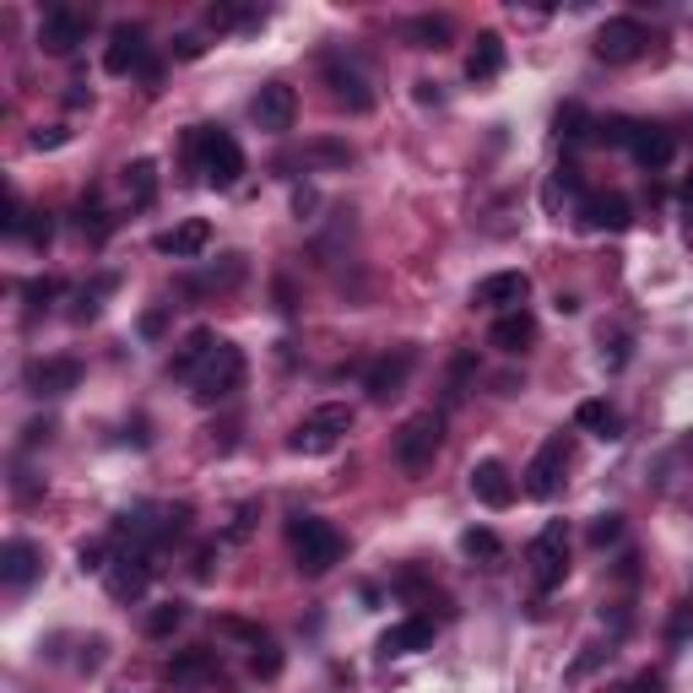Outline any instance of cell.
Returning a JSON list of instances; mask_svg holds the SVG:
<instances>
[{"label":"cell","mask_w":693,"mask_h":693,"mask_svg":"<svg viewBox=\"0 0 693 693\" xmlns=\"http://www.w3.org/2000/svg\"><path fill=\"white\" fill-rule=\"evenodd\" d=\"M185 157L211 190H234L245 174V147L223 131V125H190L185 131Z\"/></svg>","instance_id":"cell-1"},{"label":"cell","mask_w":693,"mask_h":693,"mask_svg":"<svg viewBox=\"0 0 693 693\" xmlns=\"http://www.w3.org/2000/svg\"><path fill=\"white\" fill-rule=\"evenodd\" d=\"M288 542H293V558H298V575L320 580L342 563V531L320 515H293L288 520Z\"/></svg>","instance_id":"cell-2"},{"label":"cell","mask_w":693,"mask_h":693,"mask_svg":"<svg viewBox=\"0 0 693 693\" xmlns=\"http://www.w3.org/2000/svg\"><path fill=\"white\" fill-rule=\"evenodd\" d=\"M346 434H352V406L325 401V406H314L293 434H288V449H293V455H331Z\"/></svg>","instance_id":"cell-3"},{"label":"cell","mask_w":693,"mask_h":693,"mask_svg":"<svg viewBox=\"0 0 693 693\" xmlns=\"http://www.w3.org/2000/svg\"><path fill=\"white\" fill-rule=\"evenodd\" d=\"M439 445H445V417L439 412H417V417H406L396 428V466L417 477V472L434 466Z\"/></svg>","instance_id":"cell-4"},{"label":"cell","mask_w":693,"mask_h":693,"mask_svg":"<svg viewBox=\"0 0 693 693\" xmlns=\"http://www.w3.org/2000/svg\"><path fill=\"white\" fill-rule=\"evenodd\" d=\"M526 563H531V586L537 591H558L563 580H569V526L563 520H547L542 531H537V542L526 552Z\"/></svg>","instance_id":"cell-5"},{"label":"cell","mask_w":693,"mask_h":693,"mask_svg":"<svg viewBox=\"0 0 693 693\" xmlns=\"http://www.w3.org/2000/svg\"><path fill=\"white\" fill-rule=\"evenodd\" d=\"M239 385H245V352L234 342H223L211 358H206V369L196 374V401L200 406H217V401L234 396Z\"/></svg>","instance_id":"cell-6"},{"label":"cell","mask_w":693,"mask_h":693,"mask_svg":"<svg viewBox=\"0 0 693 693\" xmlns=\"http://www.w3.org/2000/svg\"><path fill=\"white\" fill-rule=\"evenodd\" d=\"M417 369V346H391L385 358H374L369 363V374H363V391H369V401L374 406H385V401H396L401 391H406V374Z\"/></svg>","instance_id":"cell-7"},{"label":"cell","mask_w":693,"mask_h":693,"mask_svg":"<svg viewBox=\"0 0 693 693\" xmlns=\"http://www.w3.org/2000/svg\"><path fill=\"white\" fill-rule=\"evenodd\" d=\"M22 385H28V396L39 401H54V396H71L76 385H82V358H33L28 363V374H22Z\"/></svg>","instance_id":"cell-8"},{"label":"cell","mask_w":693,"mask_h":693,"mask_svg":"<svg viewBox=\"0 0 693 693\" xmlns=\"http://www.w3.org/2000/svg\"><path fill=\"white\" fill-rule=\"evenodd\" d=\"M644 44H650V33H644L640 17H607L601 33H596V60L629 65V60H640L644 54Z\"/></svg>","instance_id":"cell-9"},{"label":"cell","mask_w":693,"mask_h":693,"mask_svg":"<svg viewBox=\"0 0 693 693\" xmlns=\"http://www.w3.org/2000/svg\"><path fill=\"white\" fill-rule=\"evenodd\" d=\"M76 44H87V11L76 6H50L39 17V50L44 54H76Z\"/></svg>","instance_id":"cell-10"},{"label":"cell","mask_w":693,"mask_h":693,"mask_svg":"<svg viewBox=\"0 0 693 693\" xmlns=\"http://www.w3.org/2000/svg\"><path fill=\"white\" fill-rule=\"evenodd\" d=\"M325 87H331V103L346 108V114H369V108H374V87H369V76H363L352 60H342V54L325 60Z\"/></svg>","instance_id":"cell-11"},{"label":"cell","mask_w":693,"mask_h":693,"mask_svg":"<svg viewBox=\"0 0 693 693\" xmlns=\"http://www.w3.org/2000/svg\"><path fill=\"white\" fill-rule=\"evenodd\" d=\"M563 472H569V439L552 434V439H542V449L531 455V466H526V494L552 498L563 488Z\"/></svg>","instance_id":"cell-12"},{"label":"cell","mask_w":693,"mask_h":693,"mask_svg":"<svg viewBox=\"0 0 693 693\" xmlns=\"http://www.w3.org/2000/svg\"><path fill=\"white\" fill-rule=\"evenodd\" d=\"M575 217H580V228H591V234H629L634 228V206L629 196H618V190H596L575 206Z\"/></svg>","instance_id":"cell-13"},{"label":"cell","mask_w":693,"mask_h":693,"mask_svg":"<svg viewBox=\"0 0 693 693\" xmlns=\"http://www.w3.org/2000/svg\"><path fill=\"white\" fill-rule=\"evenodd\" d=\"M103 586L114 601H142L152 586V558L147 552H114V563L103 569Z\"/></svg>","instance_id":"cell-14"},{"label":"cell","mask_w":693,"mask_h":693,"mask_svg":"<svg viewBox=\"0 0 693 693\" xmlns=\"http://www.w3.org/2000/svg\"><path fill=\"white\" fill-rule=\"evenodd\" d=\"M249 114H255L260 131L282 136V131H293V120H298V93L288 82H266V87L255 93V103H249Z\"/></svg>","instance_id":"cell-15"},{"label":"cell","mask_w":693,"mask_h":693,"mask_svg":"<svg viewBox=\"0 0 693 693\" xmlns=\"http://www.w3.org/2000/svg\"><path fill=\"white\" fill-rule=\"evenodd\" d=\"M531 293V277L526 271H494V277H483L477 288H472V309H494V314H509V309H520Z\"/></svg>","instance_id":"cell-16"},{"label":"cell","mask_w":693,"mask_h":693,"mask_svg":"<svg viewBox=\"0 0 693 693\" xmlns=\"http://www.w3.org/2000/svg\"><path fill=\"white\" fill-rule=\"evenodd\" d=\"M39 575H44V552L28 542V537H11V542L0 547V586H11V591H28Z\"/></svg>","instance_id":"cell-17"},{"label":"cell","mask_w":693,"mask_h":693,"mask_svg":"<svg viewBox=\"0 0 693 693\" xmlns=\"http://www.w3.org/2000/svg\"><path fill=\"white\" fill-rule=\"evenodd\" d=\"M434 618H401V623H391L385 634H380V661H401V655H417V650H428L434 644Z\"/></svg>","instance_id":"cell-18"},{"label":"cell","mask_w":693,"mask_h":693,"mask_svg":"<svg viewBox=\"0 0 693 693\" xmlns=\"http://www.w3.org/2000/svg\"><path fill=\"white\" fill-rule=\"evenodd\" d=\"M466 483H472V498L488 504V509H509V504H515V477H509L504 461H477V466L466 472Z\"/></svg>","instance_id":"cell-19"},{"label":"cell","mask_w":693,"mask_h":693,"mask_svg":"<svg viewBox=\"0 0 693 693\" xmlns=\"http://www.w3.org/2000/svg\"><path fill=\"white\" fill-rule=\"evenodd\" d=\"M152 54H147V33L142 28H114L108 33V50H103V71L108 76H131V71H142Z\"/></svg>","instance_id":"cell-20"},{"label":"cell","mask_w":693,"mask_h":693,"mask_svg":"<svg viewBox=\"0 0 693 693\" xmlns=\"http://www.w3.org/2000/svg\"><path fill=\"white\" fill-rule=\"evenodd\" d=\"M206 245H211V223H206V217L174 223L168 234H157V239H152L157 255H174V260H196V255H206Z\"/></svg>","instance_id":"cell-21"},{"label":"cell","mask_w":693,"mask_h":693,"mask_svg":"<svg viewBox=\"0 0 693 693\" xmlns=\"http://www.w3.org/2000/svg\"><path fill=\"white\" fill-rule=\"evenodd\" d=\"M217 346H223V342H217V331H211V325H196L185 342L174 346V358H168V374H174V380H196L200 369H206V358H211Z\"/></svg>","instance_id":"cell-22"},{"label":"cell","mask_w":693,"mask_h":693,"mask_svg":"<svg viewBox=\"0 0 693 693\" xmlns=\"http://www.w3.org/2000/svg\"><path fill=\"white\" fill-rule=\"evenodd\" d=\"M629 157L655 174V168H666V163L678 157V142H672V131H661V125L640 120V125H634V142H629Z\"/></svg>","instance_id":"cell-23"},{"label":"cell","mask_w":693,"mask_h":693,"mask_svg":"<svg viewBox=\"0 0 693 693\" xmlns=\"http://www.w3.org/2000/svg\"><path fill=\"white\" fill-rule=\"evenodd\" d=\"M488 342H494L498 352H509V358H520V352H531V346H537V320H531L526 309H509V314H498V320H494Z\"/></svg>","instance_id":"cell-24"},{"label":"cell","mask_w":693,"mask_h":693,"mask_svg":"<svg viewBox=\"0 0 693 693\" xmlns=\"http://www.w3.org/2000/svg\"><path fill=\"white\" fill-rule=\"evenodd\" d=\"M498 71H504V39L498 33H477V44L466 54V76L472 82H494Z\"/></svg>","instance_id":"cell-25"},{"label":"cell","mask_w":693,"mask_h":693,"mask_svg":"<svg viewBox=\"0 0 693 693\" xmlns=\"http://www.w3.org/2000/svg\"><path fill=\"white\" fill-rule=\"evenodd\" d=\"M120 179H125L131 206H152V200H157V163H152V157H131V163L120 168Z\"/></svg>","instance_id":"cell-26"},{"label":"cell","mask_w":693,"mask_h":693,"mask_svg":"<svg viewBox=\"0 0 693 693\" xmlns=\"http://www.w3.org/2000/svg\"><path fill=\"white\" fill-rule=\"evenodd\" d=\"M575 423H580L586 434H596V439H623V417H618L607 401H580V406H575Z\"/></svg>","instance_id":"cell-27"},{"label":"cell","mask_w":693,"mask_h":693,"mask_svg":"<svg viewBox=\"0 0 693 693\" xmlns=\"http://www.w3.org/2000/svg\"><path fill=\"white\" fill-rule=\"evenodd\" d=\"M552 125H558V136H563L569 147H580V142H596V125H601V120H596L586 103H563Z\"/></svg>","instance_id":"cell-28"},{"label":"cell","mask_w":693,"mask_h":693,"mask_svg":"<svg viewBox=\"0 0 693 693\" xmlns=\"http://www.w3.org/2000/svg\"><path fill=\"white\" fill-rule=\"evenodd\" d=\"M76 228H82L87 245H108V239H114V217L99 206V196H82V206H76Z\"/></svg>","instance_id":"cell-29"},{"label":"cell","mask_w":693,"mask_h":693,"mask_svg":"<svg viewBox=\"0 0 693 693\" xmlns=\"http://www.w3.org/2000/svg\"><path fill=\"white\" fill-rule=\"evenodd\" d=\"M401 33H406V44H412V50H445L449 17H412Z\"/></svg>","instance_id":"cell-30"},{"label":"cell","mask_w":693,"mask_h":693,"mask_svg":"<svg viewBox=\"0 0 693 693\" xmlns=\"http://www.w3.org/2000/svg\"><path fill=\"white\" fill-rule=\"evenodd\" d=\"M211 672H217V655H211L206 644H196V650H185V655L168 661V678H174V683H196V678H211Z\"/></svg>","instance_id":"cell-31"},{"label":"cell","mask_w":693,"mask_h":693,"mask_svg":"<svg viewBox=\"0 0 693 693\" xmlns=\"http://www.w3.org/2000/svg\"><path fill=\"white\" fill-rule=\"evenodd\" d=\"M239 277H245V255H223V266H211L206 277H190L185 288L190 293H211V288H234Z\"/></svg>","instance_id":"cell-32"},{"label":"cell","mask_w":693,"mask_h":693,"mask_svg":"<svg viewBox=\"0 0 693 693\" xmlns=\"http://www.w3.org/2000/svg\"><path fill=\"white\" fill-rule=\"evenodd\" d=\"M245 22H255V11L234 6V0H217V6H206V28H211V33H234V28H245Z\"/></svg>","instance_id":"cell-33"},{"label":"cell","mask_w":693,"mask_h":693,"mask_svg":"<svg viewBox=\"0 0 693 693\" xmlns=\"http://www.w3.org/2000/svg\"><path fill=\"white\" fill-rule=\"evenodd\" d=\"M461 552H466V558L494 563V558H504V542H498V531H488V526H472V531L461 537Z\"/></svg>","instance_id":"cell-34"},{"label":"cell","mask_w":693,"mask_h":693,"mask_svg":"<svg viewBox=\"0 0 693 693\" xmlns=\"http://www.w3.org/2000/svg\"><path fill=\"white\" fill-rule=\"evenodd\" d=\"M249 672H255L260 683H277V678H282V650H277L271 640H260L255 650H249Z\"/></svg>","instance_id":"cell-35"},{"label":"cell","mask_w":693,"mask_h":693,"mask_svg":"<svg viewBox=\"0 0 693 693\" xmlns=\"http://www.w3.org/2000/svg\"><path fill=\"white\" fill-rule=\"evenodd\" d=\"M179 623H185V601H163V607H152V612H147V634H152V640H168Z\"/></svg>","instance_id":"cell-36"},{"label":"cell","mask_w":693,"mask_h":693,"mask_svg":"<svg viewBox=\"0 0 693 693\" xmlns=\"http://www.w3.org/2000/svg\"><path fill=\"white\" fill-rule=\"evenodd\" d=\"M54 298H60V282H54V277H33V282H22V303H28V320H33V314H44Z\"/></svg>","instance_id":"cell-37"},{"label":"cell","mask_w":693,"mask_h":693,"mask_svg":"<svg viewBox=\"0 0 693 693\" xmlns=\"http://www.w3.org/2000/svg\"><path fill=\"white\" fill-rule=\"evenodd\" d=\"M255 520H260V504L249 498V504H239V509H234V520H228L223 542H249V537H255Z\"/></svg>","instance_id":"cell-38"},{"label":"cell","mask_w":693,"mask_h":693,"mask_svg":"<svg viewBox=\"0 0 693 693\" xmlns=\"http://www.w3.org/2000/svg\"><path fill=\"white\" fill-rule=\"evenodd\" d=\"M618 542H623V515H618V509L596 515L591 520V547H618Z\"/></svg>","instance_id":"cell-39"},{"label":"cell","mask_w":693,"mask_h":693,"mask_svg":"<svg viewBox=\"0 0 693 693\" xmlns=\"http://www.w3.org/2000/svg\"><path fill=\"white\" fill-rule=\"evenodd\" d=\"M477 374V352H455L449 358V401L466 396V380Z\"/></svg>","instance_id":"cell-40"},{"label":"cell","mask_w":693,"mask_h":693,"mask_svg":"<svg viewBox=\"0 0 693 693\" xmlns=\"http://www.w3.org/2000/svg\"><path fill=\"white\" fill-rule=\"evenodd\" d=\"M28 217H33V211H28V206H22V196L11 190V196H6V217H0V228H6V239H22V228H28Z\"/></svg>","instance_id":"cell-41"},{"label":"cell","mask_w":693,"mask_h":693,"mask_svg":"<svg viewBox=\"0 0 693 693\" xmlns=\"http://www.w3.org/2000/svg\"><path fill=\"white\" fill-rule=\"evenodd\" d=\"M22 239H28L33 249L50 245V239H54V217H50V211H33V217H28V228H22Z\"/></svg>","instance_id":"cell-42"},{"label":"cell","mask_w":693,"mask_h":693,"mask_svg":"<svg viewBox=\"0 0 693 693\" xmlns=\"http://www.w3.org/2000/svg\"><path fill=\"white\" fill-rule=\"evenodd\" d=\"M217 634H228V640H245L249 650H255V644L266 640V634H260L255 623H245V618H217Z\"/></svg>","instance_id":"cell-43"},{"label":"cell","mask_w":693,"mask_h":693,"mask_svg":"<svg viewBox=\"0 0 693 693\" xmlns=\"http://www.w3.org/2000/svg\"><path fill=\"white\" fill-rule=\"evenodd\" d=\"M76 563H82V569H99V575H103V569L114 563V552H108V542L99 537V542H82V547H76Z\"/></svg>","instance_id":"cell-44"},{"label":"cell","mask_w":693,"mask_h":693,"mask_svg":"<svg viewBox=\"0 0 693 693\" xmlns=\"http://www.w3.org/2000/svg\"><path fill=\"white\" fill-rule=\"evenodd\" d=\"M607 655H612L607 644H586V650L575 655V666H569V678H591V672H596V666H601V661H607Z\"/></svg>","instance_id":"cell-45"},{"label":"cell","mask_w":693,"mask_h":693,"mask_svg":"<svg viewBox=\"0 0 693 693\" xmlns=\"http://www.w3.org/2000/svg\"><path fill=\"white\" fill-rule=\"evenodd\" d=\"M136 331H142V342H163V337H168V309H147V314L136 320Z\"/></svg>","instance_id":"cell-46"},{"label":"cell","mask_w":693,"mask_h":693,"mask_svg":"<svg viewBox=\"0 0 693 693\" xmlns=\"http://www.w3.org/2000/svg\"><path fill=\"white\" fill-rule=\"evenodd\" d=\"M689 629H693V601H678V607H672V623H666V640L683 644L689 640Z\"/></svg>","instance_id":"cell-47"},{"label":"cell","mask_w":693,"mask_h":693,"mask_svg":"<svg viewBox=\"0 0 693 693\" xmlns=\"http://www.w3.org/2000/svg\"><path fill=\"white\" fill-rule=\"evenodd\" d=\"M28 142H33V152H54V147L71 142V131H65V125H50V131H33Z\"/></svg>","instance_id":"cell-48"},{"label":"cell","mask_w":693,"mask_h":693,"mask_svg":"<svg viewBox=\"0 0 693 693\" xmlns=\"http://www.w3.org/2000/svg\"><path fill=\"white\" fill-rule=\"evenodd\" d=\"M623 693H666V678H661L655 666H644L640 678H629V689Z\"/></svg>","instance_id":"cell-49"},{"label":"cell","mask_w":693,"mask_h":693,"mask_svg":"<svg viewBox=\"0 0 693 693\" xmlns=\"http://www.w3.org/2000/svg\"><path fill=\"white\" fill-rule=\"evenodd\" d=\"M50 434H54V423H50V417H33V423L22 428V445H28V449H33V445H44Z\"/></svg>","instance_id":"cell-50"},{"label":"cell","mask_w":693,"mask_h":693,"mask_svg":"<svg viewBox=\"0 0 693 693\" xmlns=\"http://www.w3.org/2000/svg\"><path fill=\"white\" fill-rule=\"evenodd\" d=\"M314 157H325V163H352V147H342V142H314Z\"/></svg>","instance_id":"cell-51"},{"label":"cell","mask_w":693,"mask_h":693,"mask_svg":"<svg viewBox=\"0 0 693 693\" xmlns=\"http://www.w3.org/2000/svg\"><path fill=\"white\" fill-rule=\"evenodd\" d=\"M200 50H206V44H200L196 33H179V39H174V60H200Z\"/></svg>","instance_id":"cell-52"},{"label":"cell","mask_w":693,"mask_h":693,"mask_svg":"<svg viewBox=\"0 0 693 693\" xmlns=\"http://www.w3.org/2000/svg\"><path fill=\"white\" fill-rule=\"evenodd\" d=\"M211 563H217V547H200L196 558H190V575H196V580H211Z\"/></svg>","instance_id":"cell-53"},{"label":"cell","mask_w":693,"mask_h":693,"mask_svg":"<svg viewBox=\"0 0 693 693\" xmlns=\"http://www.w3.org/2000/svg\"><path fill=\"white\" fill-rule=\"evenodd\" d=\"M277 309H282V314H293V309H298V293H293V282H288V277H277Z\"/></svg>","instance_id":"cell-54"},{"label":"cell","mask_w":693,"mask_h":693,"mask_svg":"<svg viewBox=\"0 0 693 693\" xmlns=\"http://www.w3.org/2000/svg\"><path fill=\"white\" fill-rule=\"evenodd\" d=\"M82 650H87V655H82L76 666H82V672H99V666H103V640H87Z\"/></svg>","instance_id":"cell-55"},{"label":"cell","mask_w":693,"mask_h":693,"mask_svg":"<svg viewBox=\"0 0 693 693\" xmlns=\"http://www.w3.org/2000/svg\"><path fill=\"white\" fill-rule=\"evenodd\" d=\"M607 358V369H623L629 363V337H612V352H601Z\"/></svg>","instance_id":"cell-56"},{"label":"cell","mask_w":693,"mask_h":693,"mask_svg":"<svg viewBox=\"0 0 693 693\" xmlns=\"http://www.w3.org/2000/svg\"><path fill=\"white\" fill-rule=\"evenodd\" d=\"M618 580H623V586H634V580H640V558H634V552H623V563H618Z\"/></svg>","instance_id":"cell-57"},{"label":"cell","mask_w":693,"mask_h":693,"mask_svg":"<svg viewBox=\"0 0 693 693\" xmlns=\"http://www.w3.org/2000/svg\"><path fill=\"white\" fill-rule=\"evenodd\" d=\"M412 99H417V103H439V82H412Z\"/></svg>","instance_id":"cell-58"},{"label":"cell","mask_w":693,"mask_h":693,"mask_svg":"<svg viewBox=\"0 0 693 693\" xmlns=\"http://www.w3.org/2000/svg\"><path fill=\"white\" fill-rule=\"evenodd\" d=\"M65 103H71V108H82V103H93V93H87L82 82H71V93H65Z\"/></svg>","instance_id":"cell-59"},{"label":"cell","mask_w":693,"mask_h":693,"mask_svg":"<svg viewBox=\"0 0 693 693\" xmlns=\"http://www.w3.org/2000/svg\"><path fill=\"white\" fill-rule=\"evenodd\" d=\"M293 211H298V223H303V211H314V190H298V196H293Z\"/></svg>","instance_id":"cell-60"},{"label":"cell","mask_w":693,"mask_h":693,"mask_svg":"<svg viewBox=\"0 0 693 693\" xmlns=\"http://www.w3.org/2000/svg\"><path fill=\"white\" fill-rule=\"evenodd\" d=\"M683 196H689V200H693V179H689V185H683Z\"/></svg>","instance_id":"cell-61"}]
</instances>
